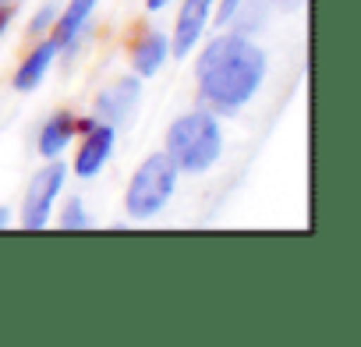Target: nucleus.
I'll use <instances>...</instances> for the list:
<instances>
[{
    "instance_id": "1",
    "label": "nucleus",
    "mask_w": 361,
    "mask_h": 347,
    "mask_svg": "<svg viewBox=\"0 0 361 347\" xmlns=\"http://www.w3.org/2000/svg\"><path fill=\"white\" fill-rule=\"evenodd\" d=\"M269 57L248 32H220L195 57V85L213 114H238L266 82Z\"/></svg>"
},
{
    "instance_id": "2",
    "label": "nucleus",
    "mask_w": 361,
    "mask_h": 347,
    "mask_svg": "<svg viewBox=\"0 0 361 347\" xmlns=\"http://www.w3.org/2000/svg\"><path fill=\"white\" fill-rule=\"evenodd\" d=\"M163 152L177 163L180 174H206L224 156V128L209 106L188 110L170 121L163 135Z\"/></svg>"
},
{
    "instance_id": "3",
    "label": "nucleus",
    "mask_w": 361,
    "mask_h": 347,
    "mask_svg": "<svg viewBox=\"0 0 361 347\" xmlns=\"http://www.w3.org/2000/svg\"><path fill=\"white\" fill-rule=\"evenodd\" d=\"M177 181H180V170L177 163L159 149V152H149L135 174L128 178V188H124V213L128 220H152L166 209V202L173 199L177 192Z\"/></svg>"
},
{
    "instance_id": "4",
    "label": "nucleus",
    "mask_w": 361,
    "mask_h": 347,
    "mask_svg": "<svg viewBox=\"0 0 361 347\" xmlns=\"http://www.w3.org/2000/svg\"><path fill=\"white\" fill-rule=\"evenodd\" d=\"M64 181H68V163L61 156L57 159H47V166H39L32 178H29L25 202H22V227L25 231L50 227V209L57 206V199L64 192Z\"/></svg>"
},
{
    "instance_id": "5",
    "label": "nucleus",
    "mask_w": 361,
    "mask_h": 347,
    "mask_svg": "<svg viewBox=\"0 0 361 347\" xmlns=\"http://www.w3.org/2000/svg\"><path fill=\"white\" fill-rule=\"evenodd\" d=\"M142 103V78L138 75H121L110 85H103L92 99V117L114 128H124Z\"/></svg>"
},
{
    "instance_id": "6",
    "label": "nucleus",
    "mask_w": 361,
    "mask_h": 347,
    "mask_svg": "<svg viewBox=\"0 0 361 347\" xmlns=\"http://www.w3.org/2000/svg\"><path fill=\"white\" fill-rule=\"evenodd\" d=\"M114 145H117V128L96 121L92 128L82 131V142H78V149H75V156L68 163V174H75V178H82V181H92L96 174L110 163Z\"/></svg>"
},
{
    "instance_id": "7",
    "label": "nucleus",
    "mask_w": 361,
    "mask_h": 347,
    "mask_svg": "<svg viewBox=\"0 0 361 347\" xmlns=\"http://www.w3.org/2000/svg\"><path fill=\"white\" fill-rule=\"evenodd\" d=\"M213 8H216V0H180L177 25L170 36V57H177V61L192 57V50L199 47V39L213 18Z\"/></svg>"
},
{
    "instance_id": "8",
    "label": "nucleus",
    "mask_w": 361,
    "mask_h": 347,
    "mask_svg": "<svg viewBox=\"0 0 361 347\" xmlns=\"http://www.w3.org/2000/svg\"><path fill=\"white\" fill-rule=\"evenodd\" d=\"M170 61V36L163 29H149L135 47H131V75H138L142 82L145 78H156Z\"/></svg>"
},
{
    "instance_id": "9",
    "label": "nucleus",
    "mask_w": 361,
    "mask_h": 347,
    "mask_svg": "<svg viewBox=\"0 0 361 347\" xmlns=\"http://www.w3.org/2000/svg\"><path fill=\"white\" fill-rule=\"evenodd\" d=\"M57 43L54 39H39L29 54H25V61L15 68V75H11V85H15V92H32V89H39L43 85V78L50 75V68H54V61H57Z\"/></svg>"
},
{
    "instance_id": "10",
    "label": "nucleus",
    "mask_w": 361,
    "mask_h": 347,
    "mask_svg": "<svg viewBox=\"0 0 361 347\" xmlns=\"http://www.w3.org/2000/svg\"><path fill=\"white\" fill-rule=\"evenodd\" d=\"M75 135H78V114L57 110V114H50V117L43 121V128H39V135H36V152H39L43 159H57V156H64V149L75 142Z\"/></svg>"
},
{
    "instance_id": "11",
    "label": "nucleus",
    "mask_w": 361,
    "mask_h": 347,
    "mask_svg": "<svg viewBox=\"0 0 361 347\" xmlns=\"http://www.w3.org/2000/svg\"><path fill=\"white\" fill-rule=\"evenodd\" d=\"M96 8H99V0H68V8L57 11V22H54V29L47 32V36L57 43V50L75 47V39L85 32V25H89V18H92Z\"/></svg>"
},
{
    "instance_id": "12",
    "label": "nucleus",
    "mask_w": 361,
    "mask_h": 347,
    "mask_svg": "<svg viewBox=\"0 0 361 347\" xmlns=\"http://www.w3.org/2000/svg\"><path fill=\"white\" fill-rule=\"evenodd\" d=\"M57 227H61V231H85V227H89V213H85V202H82L78 195L61 206Z\"/></svg>"
},
{
    "instance_id": "13",
    "label": "nucleus",
    "mask_w": 361,
    "mask_h": 347,
    "mask_svg": "<svg viewBox=\"0 0 361 347\" xmlns=\"http://www.w3.org/2000/svg\"><path fill=\"white\" fill-rule=\"evenodd\" d=\"M57 11H61V8L54 4V0H50V4H43V8L29 18V32H32V36H47V32L54 29V22H57Z\"/></svg>"
},
{
    "instance_id": "14",
    "label": "nucleus",
    "mask_w": 361,
    "mask_h": 347,
    "mask_svg": "<svg viewBox=\"0 0 361 347\" xmlns=\"http://www.w3.org/2000/svg\"><path fill=\"white\" fill-rule=\"evenodd\" d=\"M241 4H245V0H220V8H216V25H231Z\"/></svg>"
},
{
    "instance_id": "15",
    "label": "nucleus",
    "mask_w": 361,
    "mask_h": 347,
    "mask_svg": "<svg viewBox=\"0 0 361 347\" xmlns=\"http://www.w3.org/2000/svg\"><path fill=\"white\" fill-rule=\"evenodd\" d=\"M15 22V0H0V36H4Z\"/></svg>"
},
{
    "instance_id": "16",
    "label": "nucleus",
    "mask_w": 361,
    "mask_h": 347,
    "mask_svg": "<svg viewBox=\"0 0 361 347\" xmlns=\"http://www.w3.org/2000/svg\"><path fill=\"white\" fill-rule=\"evenodd\" d=\"M166 4H170V0H145V11H149V15H159Z\"/></svg>"
},
{
    "instance_id": "17",
    "label": "nucleus",
    "mask_w": 361,
    "mask_h": 347,
    "mask_svg": "<svg viewBox=\"0 0 361 347\" xmlns=\"http://www.w3.org/2000/svg\"><path fill=\"white\" fill-rule=\"evenodd\" d=\"M11 220H15V217H11V209H8V206H0V231H8V227H11Z\"/></svg>"
}]
</instances>
